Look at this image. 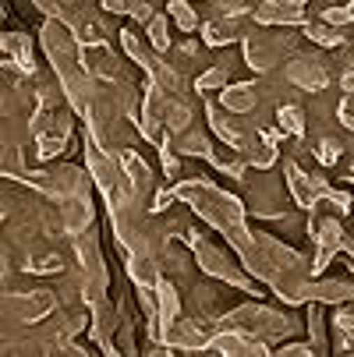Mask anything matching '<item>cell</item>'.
<instances>
[{"label": "cell", "mask_w": 354, "mask_h": 357, "mask_svg": "<svg viewBox=\"0 0 354 357\" xmlns=\"http://www.w3.org/2000/svg\"><path fill=\"white\" fill-rule=\"evenodd\" d=\"M290 4H297V8H305V4H309V0H290Z\"/></svg>", "instance_id": "50"}, {"label": "cell", "mask_w": 354, "mask_h": 357, "mask_svg": "<svg viewBox=\"0 0 354 357\" xmlns=\"http://www.w3.org/2000/svg\"><path fill=\"white\" fill-rule=\"evenodd\" d=\"M305 36L316 43V46H330V50H337V46H344V25H330L326 18H319V22H309L305 25Z\"/></svg>", "instance_id": "25"}, {"label": "cell", "mask_w": 354, "mask_h": 357, "mask_svg": "<svg viewBox=\"0 0 354 357\" xmlns=\"http://www.w3.org/2000/svg\"><path fill=\"white\" fill-rule=\"evenodd\" d=\"M309 234H312V244L316 248H326V251H344V241H347V230L337 216L330 220H319V223H309Z\"/></svg>", "instance_id": "20"}, {"label": "cell", "mask_w": 354, "mask_h": 357, "mask_svg": "<svg viewBox=\"0 0 354 357\" xmlns=\"http://www.w3.org/2000/svg\"><path fill=\"white\" fill-rule=\"evenodd\" d=\"M167 11H170L174 25H177L184 36H188V32H195V29H202V25H198V15H195V8H191V0H170Z\"/></svg>", "instance_id": "32"}, {"label": "cell", "mask_w": 354, "mask_h": 357, "mask_svg": "<svg viewBox=\"0 0 354 357\" xmlns=\"http://www.w3.org/2000/svg\"><path fill=\"white\" fill-rule=\"evenodd\" d=\"M163 343H170L174 350H209V333L195 319H174L163 326Z\"/></svg>", "instance_id": "13"}, {"label": "cell", "mask_w": 354, "mask_h": 357, "mask_svg": "<svg viewBox=\"0 0 354 357\" xmlns=\"http://www.w3.org/2000/svg\"><path fill=\"white\" fill-rule=\"evenodd\" d=\"M160 262H163V273H174L177 280H184V273L191 269V262H188V255H184V251H177L174 244H167V251L160 255Z\"/></svg>", "instance_id": "36"}, {"label": "cell", "mask_w": 354, "mask_h": 357, "mask_svg": "<svg viewBox=\"0 0 354 357\" xmlns=\"http://www.w3.org/2000/svg\"><path fill=\"white\" fill-rule=\"evenodd\" d=\"M39 50L46 54L50 68H54V75H68L82 64L85 57V46L78 39V32L64 22V18H46L43 29H39Z\"/></svg>", "instance_id": "1"}, {"label": "cell", "mask_w": 354, "mask_h": 357, "mask_svg": "<svg viewBox=\"0 0 354 357\" xmlns=\"http://www.w3.org/2000/svg\"><path fill=\"white\" fill-rule=\"evenodd\" d=\"M99 8L107 15H128V0H99Z\"/></svg>", "instance_id": "47"}, {"label": "cell", "mask_w": 354, "mask_h": 357, "mask_svg": "<svg viewBox=\"0 0 354 357\" xmlns=\"http://www.w3.org/2000/svg\"><path fill=\"white\" fill-rule=\"evenodd\" d=\"M68 4H71V0H36V8H39L46 18H64Z\"/></svg>", "instance_id": "42"}, {"label": "cell", "mask_w": 354, "mask_h": 357, "mask_svg": "<svg viewBox=\"0 0 354 357\" xmlns=\"http://www.w3.org/2000/svg\"><path fill=\"white\" fill-rule=\"evenodd\" d=\"M256 22L259 25H276V29H305L309 15L305 8L290 4V0H263L256 8Z\"/></svg>", "instance_id": "12"}, {"label": "cell", "mask_w": 354, "mask_h": 357, "mask_svg": "<svg viewBox=\"0 0 354 357\" xmlns=\"http://www.w3.org/2000/svg\"><path fill=\"white\" fill-rule=\"evenodd\" d=\"M4 57L22 71V75H36V61H32V39L25 32H4Z\"/></svg>", "instance_id": "19"}, {"label": "cell", "mask_w": 354, "mask_h": 357, "mask_svg": "<svg viewBox=\"0 0 354 357\" xmlns=\"http://www.w3.org/2000/svg\"><path fill=\"white\" fill-rule=\"evenodd\" d=\"M174 149L177 152H184V156H198V160H209L213 156V142H209V135L202 131V128H188V131H181V135H174Z\"/></svg>", "instance_id": "22"}, {"label": "cell", "mask_w": 354, "mask_h": 357, "mask_svg": "<svg viewBox=\"0 0 354 357\" xmlns=\"http://www.w3.org/2000/svg\"><path fill=\"white\" fill-rule=\"evenodd\" d=\"M344 181H354V163L347 167V177H344Z\"/></svg>", "instance_id": "49"}, {"label": "cell", "mask_w": 354, "mask_h": 357, "mask_svg": "<svg viewBox=\"0 0 354 357\" xmlns=\"http://www.w3.org/2000/svg\"><path fill=\"white\" fill-rule=\"evenodd\" d=\"M85 322H89L85 315H64V322H61V329H64V336L71 340V336H78V333L85 329Z\"/></svg>", "instance_id": "46"}, {"label": "cell", "mask_w": 354, "mask_h": 357, "mask_svg": "<svg viewBox=\"0 0 354 357\" xmlns=\"http://www.w3.org/2000/svg\"><path fill=\"white\" fill-rule=\"evenodd\" d=\"M61 259H57V255H50V259H39V262H32V266H25L29 273H61Z\"/></svg>", "instance_id": "45"}, {"label": "cell", "mask_w": 354, "mask_h": 357, "mask_svg": "<svg viewBox=\"0 0 354 357\" xmlns=\"http://www.w3.org/2000/svg\"><path fill=\"white\" fill-rule=\"evenodd\" d=\"M64 149H68V138H64V135H57V131L36 135V160H57Z\"/></svg>", "instance_id": "33"}, {"label": "cell", "mask_w": 354, "mask_h": 357, "mask_svg": "<svg viewBox=\"0 0 354 357\" xmlns=\"http://www.w3.org/2000/svg\"><path fill=\"white\" fill-rule=\"evenodd\" d=\"M121 329V308H114V304L103 297L92 304V322H89V340L103 350V354H121V343L114 340V333Z\"/></svg>", "instance_id": "6"}, {"label": "cell", "mask_w": 354, "mask_h": 357, "mask_svg": "<svg viewBox=\"0 0 354 357\" xmlns=\"http://www.w3.org/2000/svg\"><path fill=\"white\" fill-rule=\"evenodd\" d=\"M145 75L153 78L163 92H170V96H177V92H181V85H184L181 71H177L174 64H167L163 57H153V64H149V71H145Z\"/></svg>", "instance_id": "24"}, {"label": "cell", "mask_w": 354, "mask_h": 357, "mask_svg": "<svg viewBox=\"0 0 354 357\" xmlns=\"http://www.w3.org/2000/svg\"><path fill=\"white\" fill-rule=\"evenodd\" d=\"M319 18H326L330 25H354L351 8H326V11H319Z\"/></svg>", "instance_id": "43"}, {"label": "cell", "mask_w": 354, "mask_h": 357, "mask_svg": "<svg viewBox=\"0 0 354 357\" xmlns=\"http://www.w3.org/2000/svg\"><path fill=\"white\" fill-rule=\"evenodd\" d=\"M128 15H131L138 25H149V22H153V15H156V8L149 4V0H128Z\"/></svg>", "instance_id": "40"}, {"label": "cell", "mask_w": 354, "mask_h": 357, "mask_svg": "<svg viewBox=\"0 0 354 357\" xmlns=\"http://www.w3.org/2000/svg\"><path fill=\"white\" fill-rule=\"evenodd\" d=\"M241 156L248 160V167L251 170H273L276 163H280V152H276V145H270V142H256L248 152H241Z\"/></svg>", "instance_id": "29"}, {"label": "cell", "mask_w": 354, "mask_h": 357, "mask_svg": "<svg viewBox=\"0 0 354 357\" xmlns=\"http://www.w3.org/2000/svg\"><path fill=\"white\" fill-rule=\"evenodd\" d=\"M170 11L167 15H153V22H149L145 25V39L149 43H153V50H156V54H167V50H170Z\"/></svg>", "instance_id": "30"}, {"label": "cell", "mask_w": 354, "mask_h": 357, "mask_svg": "<svg viewBox=\"0 0 354 357\" xmlns=\"http://www.w3.org/2000/svg\"><path fill=\"white\" fill-rule=\"evenodd\" d=\"M117 160H121V170H124V177L131 181V188L145 198V195H153L156 191V177H153V167H149L142 156H138V152L135 149H121L117 152Z\"/></svg>", "instance_id": "15"}, {"label": "cell", "mask_w": 354, "mask_h": 357, "mask_svg": "<svg viewBox=\"0 0 354 357\" xmlns=\"http://www.w3.org/2000/svg\"><path fill=\"white\" fill-rule=\"evenodd\" d=\"M156 297H160V322H174L181 315V294H177V283L174 280H160L156 283Z\"/></svg>", "instance_id": "27"}, {"label": "cell", "mask_w": 354, "mask_h": 357, "mask_svg": "<svg viewBox=\"0 0 354 357\" xmlns=\"http://www.w3.org/2000/svg\"><path fill=\"white\" fill-rule=\"evenodd\" d=\"M174 202H177V191H174V188H156V191H153V206H149V213H167Z\"/></svg>", "instance_id": "41"}, {"label": "cell", "mask_w": 354, "mask_h": 357, "mask_svg": "<svg viewBox=\"0 0 354 357\" xmlns=\"http://www.w3.org/2000/svg\"><path fill=\"white\" fill-rule=\"evenodd\" d=\"M124 273L135 287H156L163 276V262H160V255H138V251H128L124 255Z\"/></svg>", "instance_id": "17"}, {"label": "cell", "mask_w": 354, "mask_h": 357, "mask_svg": "<svg viewBox=\"0 0 354 357\" xmlns=\"http://www.w3.org/2000/svg\"><path fill=\"white\" fill-rule=\"evenodd\" d=\"M191 251H195L198 269L206 273L209 280H220L223 287H234V290L251 294V297H263V294H259V287L251 283L256 276H251L248 269H241V266H234V262H230V255H227V251H220L216 244H209V241H202V237H198V244H195Z\"/></svg>", "instance_id": "3"}, {"label": "cell", "mask_w": 354, "mask_h": 357, "mask_svg": "<svg viewBox=\"0 0 354 357\" xmlns=\"http://www.w3.org/2000/svg\"><path fill=\"white\" fill-rule=\"evenodd\" d=\"M287 82L305 89V92H323L330 85V68L316 54H294L287 61Z\"/></svg>", "instance_id": "7"}, {"label": "cell", "mask_w": 354, "mask_h": 357, "mask_svg": "<svg viewBox=\"0 0 354 357\" xmlns=\"http://www.w3.org/2000/svg\"><path fill=\"white\" fill-rule=\"evenodd\" d=\"M191 121H195V114H191V107L184 103V99H170V110H167V131H170V135H181V131H188V128H191Z\"/></svg>", "instance_id": "34"}, {"label": "cell", "mask_w": 354, "mask_h": 357, "mask_svg": "<svg viewBox=\"0 0 354 357\" xmlns=\"http://www.w3.org/2000/svg\"><path fill=\"white\" fill-rule=\"evenodd\" d=\"M305 301H323V304H344V301H354V283H351V280L309 276V283H305Z\"/></svg>", "instance_id": "16"}, {"label": "cell", "mask_w": 354, "mask_h": 357, "mask_svg": "<svg viewBox=\"0 0 354 357\" xmlns=\"http://www.w3.org/2000/svg\"><path fill=\"white\" fill-rule=\"evenodd\" d=\"M287 50H294V39L287 36H266V32H251L241 39V54H244V64L256 71V75H266L273 71L283 57Z\"/></svg>", "instance_id": "4"}, {"label": "cell", "mask_w": 354, "mask_h": 357, "mask_svg": "<svg viewBox=\"0 0 354 357\" xmlns=\"http://www.w3.org/2000/svg\"><path fill=\"white\" fill-rule=\"evenodd\" d=\"M276 357H312L316 354V347H312V340L305 343V340H283L280 343V350H273Z\"/></svg>", "instance_id": "38"}, {"label": "cell", "mask_w": 354, "mask_h": 357, "mask_svg": "<svg viewBox=\"0 0 354 357\" xmlns=\"http://www.w3.org/2000/svg\"><path fill=\"white\" fill-rule=\"evenodd\" d=\"M309 340L316 347V354H330V340H326V319H323V301H309Z\"/></svg>", "instance_id": "26"}, {"label": "cell", "mask_w": 354, "mask_h": 357, "mask_svg": "<svg viewBox=\"0 0 354 357\" xmlns=\"http://www.w3.org/2000/svg\"><path fill=\"white\" fill-rule=\"evenodd\" d=\"M61 220H64V234H71V237H78V234L92 230V223H96L92 195H78V198L61 202Z\"/></svg>", "instance_id": "14"}, {"label": "cell", "mask_w": 354, "mask_h": 357, "mask_svg": "<svg viewBox=\"0 0 354 357\" xmlns=\"http://www.w3.org/2000/svg\"><path fill=\"white\" fill-rule=\"evenodd\" d=\"M344 255H347V259H354V237L344 241Z\"/></svg>", "instance_id": "48"}, {"label": "cell", "mask_w": 354, "mask_h": 357, "mask_svg": "<svg viewBox=\"0 0 354 357\" xmlns=\"http://www.w3.org/2000/svg\"><path fill=\"white\" fill-rule=\"evenodd\" d=\"M347 8H351V18H354V0H351V4H347Z\"/></svg>", "instance_id": "51"}, {"label": "cell", "mask_w": 354, "mask_h": 357, "mask_svg": "<svg viewBox=\"0 0 354 357\" xmlns=\"http://www.w3.org/2000/svg\"><path fill=\"white\" fill-rule=\"evenodd\" d=\"M57 308L54 290H25V294H11L4 301V315H11L15 322H43L50 312Z\"/></svg>", "instance_id": "5"}, {"label": "cell", "mask_w": 354, "mask_h": 357, "mask_svg": "<svg viewBox=\"0 0 354 357\" xmlns=\"http://www.w3.org/2000/svg\"><path fill=\"white\" fill-rule=\"evenodd\" d=\"M39 188L50 195V198H57V202H68V198H78V195H89V181L78 167H54V170H46L36 177Z\"/></svg>", "instance_id": "8"}, {"label": "cell", "mask_w": 354, "mask_h": 357, "mask_svg": "<svg viewBox=\"0 0 354 357\" xmlns=\"http://www.w3.org/2000/svg\"><path fill=\"white\" fill-rule=\"evenodd\" d=\"M276 124L290 135V138H305V110L294 107V103H283L276 110Z\"/></svg>", "instance_id": "31"}, {"label": "cell", "mask_w": 354, "mask_h": 357, "mask_svg": "<svg viewBox=\"0 0 354 357\" xmlns=\"http://www.w3.org/2000/svg\"><path fill=\"white\" fill-rule=\"evenodd\" d=\"M216 11H220V15L237 18V15H244V11H248V0H216Z\"/></svg>", "instance_id": "44"}, {"label": "cell", "mask_w": 354, "mask_h": 357, "mask_svg": "<svg viewBox=\"0 0 354 357\" xmlns=\"http://www.w3.org/2000/svg\"><path fill=\"white\" fill-rule=\"evenodd\" d=\"M117 39H121L124 57H128V61H135L142 71H149V64H153V57H156L153 43H149V39H142L135 29H121V32H117Z\"/></svg>", "instance_id": "21"}, {"label": "cell", "mask_w": 354, "mask_h": 357, "mask_svg": "<svg viewBox=\"0 0 354 357\" xmlns=\"http://www.w3.org/2000/svg\"><path fill=\"white\" fill-rule=\"evenodd\" d=\"M223 85H230V68H223V64H216V68H209L206 75H198L195 78V92H220Z\"/></svg>", "instance_id": "35"}, {"label": "cell", "mask_w": 354, "mask_h": 357, "mask_svg": "<svg viewBox=\"0 0 354 357\" xmlns=\"http://www.w3.org/2000/svg\"><path fill=\"white\" fill-rule=\"evenodd\" d=\"M237 39V22L230 15H216L202 25V43L206 46H230Z\"/></svg>", "instance_id": "23"}, {"label": "cell", "mask_w": 354, "mask_h": 357, "mask_svg": "<svg viewBox=\"0 0 354 357\" xmlns=\"http://www.w3.org/2000/svg\"><path fill=\"white\" fill-rule=\"evenodd\" d=\"M323 202H326V206H333V209H337V216H347V213H351V206H354L351 191H344V188H330Z\"/></svg>", "instance_id": "39"}, {"label": "cell", "mask_w": 354, "mask_h": 357, "mask_svg": "<svg viewBox=\"0 0 354 357\" xmlns=\"http://www.w3.org/2000/svg\"><path fill=\"white\" fill-rule=\"evenodd\" d=\"M244 206L251 216H266V220H280L287 209V198L283 188L273 177H263V184H251V195L244 198Z\"/></svg>", "instance_id": "10"}, {"label": "cell", "mask_w": 354, "mask_h": 357, "mask_svg": "<svg viewBox=\"0 0 354 357\" xmlns=\"http://www.w3.org/2000/svg\"><path fill=\"white\" fill-rule=\"evenodd\" d=\"M96 75L85 68V64H78L75 71H68V75H61V85H64V96H68V107L78 114V117H89V110H92V103H96V82H92Z\"/></svg>", "instance_id": "9"}, {"label": "cell", "mask_w": 354, "mask_h": 357, "mask_svg": "<svg viewBox=\"0 0 354 357\" xmlns=\"http://www.w3.org/2000/svg\"><path fill=\"white\" fill-rule=\"evenodd\" d=\"M195 308L198 312H206L209 319H223L227 315V308H223V294L213 287V283H206V287H195Z\"/></svg>", "instance_id": "28"}, {"label": "cell", "mask_w": 354, "mask_h": 357, "mask_svg": "<svg viewBox=\"0 0 354 357\" xmlns=\"http://www.w3.org/2000/svg\"><path fill=\"white\" fill-rule=\"evenodd\" d=\"M220 103L230 110V114H251L259 107V82H230L220 89Z\"/></svg>", "instance_id": "18"}, {"label": "cell", "mask_w": 354, "mask_h": 357, "mask_svg": "<svg viewBox=\"0 0 354 357\" xmlns=\"http://www.w3.org/2000/svg\"><path fill=\"white\" fill-rule=\"evenodd\" d=\"M340 152H344V149H340V142H337V138H323V142L316 145L312 156L319 160V167H333V163L340 160Z\"/></svg>", "instance_id": "37"}, {"label": "cell", "mask_w": 354, "mask_h": 357, "mask_svg": "<svg viewBox=\"0 0 354 357\" xmlns=\"http://www.w3.org/2000/svg\"><path fill=\"white\" fill-rule=\"evenodd\" d=\"M75 259H78V276H82V301L92 308L96 301L107 297V287H110V273L103 262V251H99L96 230H85L75 237Z\"/></svg>", "instance_id": "2"}, {"label": "cell", "mask_w": 354, "mask_h": 357, "mask_svg": "<svg viewBox=\"0 0 354 357\" xmlns=\"http://www.w3.org/2000/svg\"><path fill=\"white\" fill-rule=\"evenodd\" d=\"M283 184H287V191H290V202H294V209H301V213H312L316 206H319V188H316V181H312V174H305L294 160H287L283 163Z\"/></svg>", "instance_id": "11"}]
</instances>
